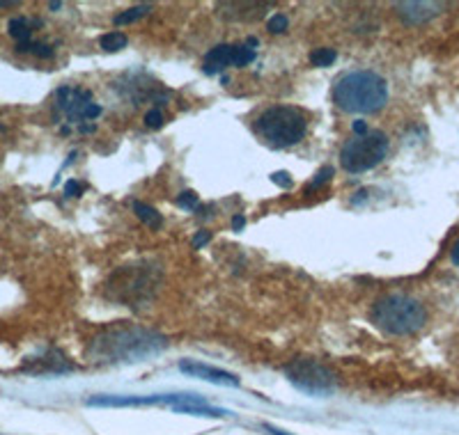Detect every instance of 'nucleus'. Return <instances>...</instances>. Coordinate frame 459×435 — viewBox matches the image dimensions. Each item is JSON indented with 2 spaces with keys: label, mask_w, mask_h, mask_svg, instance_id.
<instances>
[{
  "label": "nucleus",
  "mask_w": 459,
  "mask_h": 435,
  "mask_svg": "<svg viewBox=\"0 0 459 435\" xmlns=\"http://www.w3.org/2000/svg\"><path fill=\"white\" fill-rule=\"evenodd\" d=\"M168 346V339L161 332L141 326L115 323L97 332L90 342L88 358L92 362L115 364V362H141V360L157 355Z\"/></svg>",
  "instance_id": "nucleus-1"
},
{
  "label": "nucleus",
  "mask_w": 459,
  "mask_h": 435,
  "mask_svg": "<svg viewBox=\"0 0 459 435\" xmlns=\"http://www.w3.org/2000/svg\"><path fill=\"white\" fill-rule=\"evenodd\" d=\"M388 101L386 81L375 72L344 73L333 85V104L342 113H379Z\"/></svg>",
  "instance_id": "nucleus-2"
},
{
  "label": "nucleus",
  "mask_w": 459,
  "mask_h": 435,
  "mask_svg": "<svg viewBox=\"0 0 459 435\" xmlns=\"http://www.w3.org/2000/svg\"><path fill=\"white\" fill-rule=\"evenodd\" d=\"M370 321L386 335L404 337V335L418 332L428 323V311L423 303H418L411 295L391 294L372 305Z\"/></svg>",
  "instance_id": "nucleus-3"
},
{
  "label": "nucleus",
  "mask_w": 459,
  "mask_h": 435,
  "mask_svg": "<svg viewBox=\"0 0 459 435\" xmlns=\"http://www.w3.org/2000/svg\"><path fill=\"white\" fill-rule=\"evenodd\" d=\"M161 285V270L152 264L122 266L106 282V294L110 301L126 307H141L154 298Z\"/></svg>",
  "instance_id": "nucleus-4"
},
{
  "label": "nucleus",
  "mask_w": 459,
  "mask_h": 435,
  "mask_svg": "<svg viewBox=\"0 0 459 435\" xmlns=\"http://www.w3.org/2000/svg\"><path fill=\"white\" fill-rule=\"evenodd\" d=\"M308 120L294 106H273L257 117V133L272 147H292L303 141Z\"/></svg>",
  "instance_id": "nucleus-5"
},
{
  "label": "nucleus",
  "mask_w": 459,
  "mask_h": 435,
  "mask_svg": "<svg viewBox=\"0 0 459 435\" xmlns=\"http://www.w3.org/2000/svg\"><path fill=\"white\" fill-rule=\"evenodd\" d=\"M388 154V138L381 131H370L368 135H354L344 142L340 151V166L350 175H360L379 166Z\"/></svg>",
  "instance_id": "nucleus-6"
},
{
  "label": "nucleus",
  "mask_w": 459,
  "mask_h": 435,
  "mask_svg": "<svg viewBox=\"0 0 459 435\" xmlns=\"http://www.w3.org/2000/svg\"><path fill=\"white\" fill-rule=\"evenodd\" d=\"M282 373L294 388L310 394V397H326V394L338 388L335 373L329 367H324L322 362H317V360L297 358L282 367Z\"/></svg>",
  "instance_id": "nucleus-7"
},
{
  "label": "nucleus",
  "mask_w": 459,
  "mask_h": 435,
  "mask_svg": "<svg viewBox=\"0 0 459 435\" xmlns=\"http://www.w3.org/2000/svg\"><path fill=\"white\" fill-rule=\"evenodd\" d=\"M56 108L67 117L72 124H79L88 120H97L101 115V106L94 104L92 94L83 88H60L56 92Z\"/></svg>",
  "instance_id": "nucleus-8"
},
{
  "label": "nucleus",
  "mask_w": 459,
  "mask_h": 435,
  "mask_svg": "<svg viewBox=\"0 0 459 435\" xmlns=\"http://www.w3.org/2000/svg\"><path fill=\"white\" fill-rule=\"evenodd\" d=\"M395 12L402 21L407 26H420V23L432 21L434 16H438L446 10L444 3H395Z\"/></svg>",
  "instance_id": "nucleus-9"
},
{
  "label": "nucleus",
  "mask_w": 459,
  "mask_h": 435,
  "mask_svg": "<svg viewBox=\"0 0 459 435\" xmlns=\"http://www.w3.org/2000/svg\"><path fill=\"white\" fill-rule=\"evenodd\" d=\"M179 371L188 373V376H194V379L207 380V383L232 385V388H239L241 385L235 373L223 371V369H216V367H207V364L203 362H191V360H182V362H179Z\"/></svg>",
  "instance_id": "nucleus-10"
},
{
  "label": "nucleus",
  "mask_w": 459,
  "mask_h": 435,
  "mask_svg": "<svg viewBox=\"0 0 459 435\" xmlns=\"http://www.w3.org/2000/svg\"><path fill=\"white\" fill-rule=\"evenodd\" d=\"M225 67H235V44H219L207 53L203 64V72L207 76L223 72Z\"/></svg>",
  "instance_id": "nucleus-11"
},
{
  "label": "nucleus",
  "mask_w": 459,
  "mask_h": 435,
  "mask_svg": "<svg viewBox=\"0 0 459 435\" xmlns=\"http://www.w3.org/2000/svg\"><path fill=\"white\" fill-rule=\"evenodd\" d=\"M221 7H228V10H237L232 14H225L228 19H235V21H255L260 16H264L266 5L262 3H225Z\"/></svg>",
  "instance_id": "nucleus-12"
},
{
  "label": "nucleus",
  "mask_w": 459,
  "mask_h": 435,
  "mask_svg": "<svg viewBox=\"0 0 459 435\" xmlns=\"http://www.w3.org/2000/svg\"><path fill=\"white\" fill-rule=\"evenodd\" d=\"M175 413H188V414H198V417H230L228 410L214 408V405L207 404H178L172 405Z\"/></svg>",
  "instance_id": "nucleus-13"
},
{
  "label": "nucleus",
  "mask_w": 459,
  "mask_h": 435,
  "mask_svg": "<svg viewBox=\"0 0 459 435\" xmlns=\"http://www.w3.org/2000/svg\"><path fill=\"white\" fill-rule=\"evenodd\" d=\"M32 26H35V23H30L28 19H23V16H14V19H10V23H7V30L14 37L16 44H28L32 42Z\"/></svg>",
  "instance_id": "nucleus-14"
},
{
  "label": "nucleus",
  "mask_w": 459,
  "mask_h": 435,
  "mask_svg": "<svg viewBox=\"0 0 459 435\" xmlns=\"http://www.w3.org/2000/svg\"><path fill=\"white\" fill-rule=\"evenodd\" d=\"M134 213H136V216L141 218L143 223H145L150 229H161L163 227L161 213H159L154 207H150V204L134 202Z\"/></svg>",
  "instance_id": "nucleus-15"
},
{
  "label": "nucleus",
  "mask_w": 459,
  "mask_h": 435,
  "mask_svg": "<svg viewBox=\"0 0 459 435\" xmlns=\"http://www.w3.org/2000/svg\"><path fill=\"white\" fill-rule=\"evenodd\" d=\"M100 44L106 53H115V51H122V48H126V44H129V37L120 30H113V32H106V35H101Z\"/></svg>",
  "instance_id": "nucleus-16"
},
{
  "label": "nucleus",
  "mask_w": 459,
  "mask_h": 435,
  "mask_svg": "<svg viewBox=\"0 0 459 435\" xmlns=\"http://www.w3.org/2000/svg\"><path fill=\"white\" fill-rule=\"evenodd\" d=\"M147 12H152L150 5L131 7V10H125V12H122V14L115 16V23H117V26H126V23H134V21H138V19H143V16H145Z\"/></svg>",
  "instance_id": "nucleus-17"
},
{
  "label": "nucleus",
  "mask_w": 459,
  "mask_h": 435,
  "mask_svg": "<svg viewBox=\"0 0 459 435\" xmlns=\"http://www.w3.org/2000/svg\"><path fill=\"white\" fill-rule=\"evenodd\" d=\"M335 57H338L335 48H317V51H313V55H310V63H313L315 67H331V64L335 63Z\"/></svg>",
  "instance_id": "nucleus-18"
},
{
  "label": "nucleus",
  "mask_w": 459,
  "mask_h": 435,
  "mask_svg": "<svg viewBox=\"0 0 459 435\" xmlns=\"http://www.w3.org/2000/svg\"><path fill=\"white\" fill-rule=\"evenodd\" d=\"M255 60V48L248 44H235V67H246Z\"/></svg>",
  "instance_id": "nucleus-19"
},
{
  "label": "nucleus",
  "mask_w": 459,
  "mask_h": 435,
  "mask_svg": "<svg viewBox=\"0 0 459 435\" xmlns=\"http://www.w3.org/2000/svg\"><path fill=\"white\" fill-rule=\"evenodd\" d=\"M178 204L182 209H186V211H195V209L200 207V197L195 195L194 191H184V192H179Z\"/></svg>",
  "instance_id": "nucleus-20"
},
{
  "label": "nucleus",
  "mask_w": 459,
  "mask_h": 435,
  "mask_svg": "<svg viewBox=\"0 0 459 435\" xmlns=\"http://www.w3.org/2000/svg\"><path fill=\"white\" fill-rule=\"evenodd\" d=\"M287 26H290V21H287L285 14H273L272 19H269V23H266V30L278 35V32H285Z\"/></svg>",
  "instance_id": "nucleus-21"
},
{
  "label": "nucleus",
  "mask_w": 459,
  "mask_h": 435,
  "mask_svg": "<svg viewBox=\"0 0 459 435\" xmlns=\"http://www.w3.org/2000/svg\"><path fill=\"white\" fill-rule=\"evenodd\" d=\"M333 175H335L333 167H329V166L322 167V170L317 172V176H315V179H313V183H310V186H308V192H313L315 188H322L324 183L331 182V176H333Z\"/></svg>",
  "instance_id": "nucleus-22"
},
{
  "label": "nucleus",
  "mask_w": 459,
  "mask_h": 435,
  "mask_svg": "<svg viewBox=\"0 0 459 435\" xmlns=\"http://www.w3.org/2000/svg\"><path fill=\"white\" fill-rule=\"evenodd\" d=\"M163 122H166V117H163V113L159 108H152L150 113L145 115V126H147V129H161Z\"/></svg>",
  "instance_id": "nucleus-23"
},
{
  "label": "nucleus",
  "mask_w": 459,
  "mask_h": 435,
  "mask_svg": "<svg viewBox=\"0 0 459 435\" xmlns=\"http://www.w3.org/2000/svg\"><path fill=\"white\" fill-rule=\"evenodd\" d=\"M81 192H83V186H81L76 179H69V182L65 183V197H79Z\"/></svg>",
  "instance_id": "nucleus-24"
},
{
  "label": "nucleus",
  "mask_w": 459,
  "mask_h": 435,
  "mask_svg": "<svg viewBox=\"0 0 459 435\" xmlns=\"http://www.w3.org/2000/svg\"><path fill=\"white\" fill-rule=\"evenodd\" d=\"M272 182L276 183V186H282V188H292V183H294L287 172H273Z\"/></svg>",
  "instance_id": "nucleus-25"
},
{
  "label": "nucleus",
  "mask_w": 459,
  "mask_h": 435,
  "mask_svg": "<svg viewBox=\"0 0 459 435\" xmlns=\"http://www.w3.org/2000/svg\"><path fill=\"white\" fill-rule=\"evenodd\" d=\"M209 241H212V232H207V229H203V232H198V234H195V236H194V248L200 250L204 243H209Z\"/></svg>",
  "instance_id": "nucleus-26"
},
{
  "label": "nucleus",
  "mask_w": 459,
  "mask_h": 435,
  "mask_svg": "<svg viewBox=\"0 0 459 435\" xmlns=\"http://www.w3.org/2000/svg\"><path fill=\"white\" fill-rule=\"evenodd\" d=\"M244 227H246V218L241 216V213H237V216L232 218V229H235V232H241Z\"/></svg>",
  "instance_id": "nucleus-27"
},
{
  "label": "nucleus",
  "mask_w": 459,
  "mask_h": 435,
  "mask_svg": "<svg viewBox=\"0 0 459 435\" xmlns=\"http://www.w3.org/2000/svg\"><path fill=\"white\" fill-rule=\"evenodd\" d=\"M351 129H354V135H368V133H370V131H368V124L363 120L354 122V126H351Z\"/></svg>",
  "instance_id": "nucleus-28"
},
{
  "label": "nucleus",
  "mask_w": 459,
  "mask_h": 435,
  "mask_svg": "<svg viewBox=\"0 0 459 435\" xmlns=\"http://www.w3.org/2000/svg\"><path fill=\"white\" fill-rule=\"evenodd\" d=\"M264 431H266V433H269V435H292V433H287V431H281V429H273V426H269V424H266V426H264Z\"/></svg>",
  "instance_id": "nucleus-29"
},
{
  "label": "nucleus",
  "mask_w": 459,
  "mask_h": 435,
  "mask_svg": "<svg viewBox=\"0 0 459 435\" xmlns=\"http://www.w3.org/2000/svg\"><path fill=\"white\" fill-rule=\"evenodd\" d=\"M450 257H453V264L459 266V241L453 245V252H450Z\"/></svg>",
  "instance_id": "nucleus-30"
},
{
  "label": "nucleus",
  "mask_w": 459,
  "mask_h": 435,
  "mask_svg": "<svg viewBox=\"0 0 459 435\" xmlns=\"http://www.w3.org/2000/svg\"><path fill=\"white\" fill-rule=\"evenodd\" d=\"M94 129H97V126H94V124H81V126H79L81 133H92Z\"/></svg>",
  "instance_id": "nucleus-31"
},
{
  "label": "nucleus",
  "mask_w": 459,
  "mask_h": 435,
  "mask_svg": "<svg viewBox=\"0 0 459 435\" xmlns=\"http://www.w3.org/2000/svg\"><path fill=\"white\" fill-rule=\"evenodd\" d=\"M16 3H12V0H0V7H14Z\"/></svg>",
  "instance_id": "nucleus-32"
},
{
  "label": "nucleus",
  "mask_w": 459,
  "mask_h": 435,
  "mask_svg": "<svg viewBox=\"0 0 459 435\" xmlns=\"http://www.w3.org/2000/svg\"><path fill=\"white\" fill-rule=\"evenodd\" d=\"M48 7H51V10L56 12V10H60V7H63V3H51V5H48Z\"/></svg>",
  "instance_id": "nucleus-33"
},
{
  "label": "nucleus",
  "mask_w": 459,
  "mask_h": 435,
  "mask_svg": "<svg viewBox=\"0 0 459 435\" xmlns=\"http://www.w3.org/2000/svg\"><path fill=\"white\" fill-rule=\"evenodd\" d=\"M0 131H3V126H0Z\"/></svg>",
  "instance_id": "nucleus-34"
}]
</instances>
